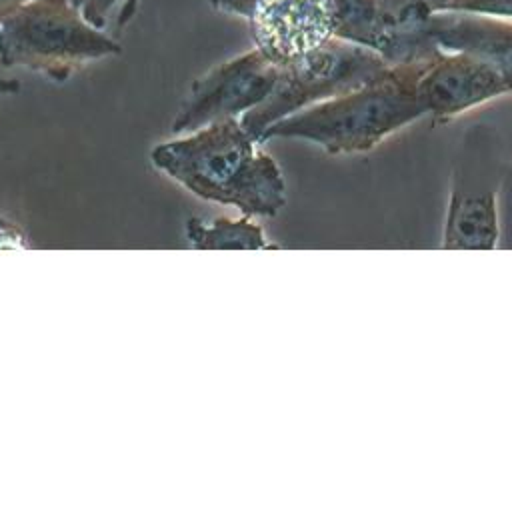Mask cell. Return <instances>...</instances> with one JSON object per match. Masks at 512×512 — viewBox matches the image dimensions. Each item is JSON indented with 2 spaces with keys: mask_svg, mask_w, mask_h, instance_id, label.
I'll return each instance as SVG.
<instances>
[{
  "mask_svg": "<svg viewBox=\"0 0 512 512\" xmlns=\"http://www.w3.org/2000/svg\"><path fill=\"white\" fill-rule=\"evenodd\" d=\"M218 12L246 20L254 48L284 64L330 38L378 52L388 64H412L434 56L418 28L392 20L378 0H208Z\"/></svg>",
  "mask_w": 512,
  "mask_h": 512,
  "instance_id": "6da1fadb",
  "label": "cell"
},
{
  "mask_svg": "<svg viewBox=\"0 0 512 512\" xmlns=\"http://www.w3.org/2000/svg\"><path fill=\"white\" fill-rule=\"evenodd\" d=\"M152 162L192 194L234 206L250 218L276 216L286 204L282 170L240 118L206 124L156 146Z\"/></svg>",
  "mask_w": 512,
  "mask_h": 512,
  "instance_id": "7a4b0ae2",
  "label": "cell"
},
{
  "mask_svg": "<svg viewBox=\"0 0 512 512\" xmlns=\"http://www.w3.org/2000/svg\"><path fill=\"white\" fill-rule=\"evenodd\" d=\"M424 62L388 66L360 88L290 114L272 124L260 144L270 138H302L330 154L368 152L424 116L418 100Z\"/></svg>",
  "mask_w": 512,
  "mask_h": 512,
  "instance_id": "3957f363",
  "label": "cell"
},
{
  "mask_svg": "<svg viewBox=\"0 0 512 512\" xmlns=\"http://www.w3.org/2000/svg\"><path fill=\"white\" fill-rule=\"evenodd\" d=\"M120 52L122 46L92 26L72 0H28L0 20V64L26 68L54 82Z\"/></svg>",
  "mask_w": 512,
  "mask_h": 512,
  "instance_id": "277c9868",
  "label": "cell"
},
{
  "mask_svg": "<svg viewBox=\"0 0 512 512\" xmlns=\"http://www.w3.org/2000/svg\"><path fill=\"white\" fill-rule=\"evenodd\" d=\"M378 52L342 38L328 42L278 66L272 92L240 116L244 130L260 144L262 134L278 120L322 100L360 88L388 70Z\"/></svg>",
  "mask_w": 512,
  "mask_h": 512,
  "instance_id": "5b68a950",
  "label": "cell"
},
{
  "mask_svg": "<svg viewBox=\"0 0 512 512\" xmlns=\"http://www.w3.org/2000/svg\"><path fill=\"white\" fill-rule=\"evenodd\" d=\"M276 78L278 64L258 48L214 66L192 82L172 122V132L188 134L206 124L242 116L272 92Z\"/></svg>",
  "mask_w": 512,
  "mask_h": 512,
  "instance_id": "8992f818",
  "label": "cell"
},
{
  "mask_svg": "<svg viewBox=\"0 0 512 512\" xmlns=\"http://www.w3.org/2000/svg\"><path fill=\"white\" fill-rule=\"evenodd\" d=\"M510 94L500 72L480 56L462 50H438L418 76V100L436 120L454 118L488 100Z\"/></svg>",
  "mask_w": 512,
  "mask_h": 512,
  "instance_id": "52a82bcc",
  "label": "cell"
},
{
  "mask_svg": "<svg viewBox=\"0 0 512 512\" xmlns=\"http://www.w3.org/2000/svg\"><path fill=\"white\" fill-rule=\"evenodd\" d=\"M496 196L498 176L488 162H466L454 176L442 248L494 250L500 240Z\"/></svg>",
  "mask_w": 512,
  "mask_h": 512,
  "instance_id": "ba28073f",
  "label": "cell"
},
{
  "mask_svg": "<svg viewBox=\"0 0 512 512\" xmlns=\"http://www.w3.org/2000/svg\"><path fill=\"white\" fill-rule=\"evenodd\" d=\"M424 32L442 50H462L490 62L512 92V20L434 12L426 18Z\"/></svg>",
  "mask_w": 512,
  "mask_h": 512,
  "instance_id": "9c48e42d",
  "label": "cell"
},
{
  "mask_svg": "<svg viewBox=\"0 0 512 512\" xmlns=\"http://www.w3.org/2000/svg\"><path fill=\"white\" fill-rule=\"evenodd\" d=\"M186 238L190 246L200 250H264L278 248L268 244L264 230L250 216L216 218L212 222H200L196 218L186 224Z\"/></svg>",
  "mask_w": 512,
  "mask_h": 512,
  "instance_id": "30bf717a",
  "label": "cell"
},
{
  "mask_svg": "<svg viewBox=\"0 0 512 512\" xmlns=\"http://www.w3.org/2000/svg\"><path fill=\"white\" fill-rule=\"evenodd\" d=\"M434 12H464L512 20V0H438Z\"/></svg>",
  "mask_w": 512,
  "mask_h": 512,
  "instance_id": "8fae6325",
  "label": "cell"
},
{
  "mask_svg": "<svg viewBox=\"0 0 512 512\" xmlns=\"http://www.w3.org/2000/svg\"><path fill=\"white\" fill-rule=\"evenodd\" d=\"M378 4L392 20L408 28H422L430 16L422 0H378Z\"/></svg>",
  "mask_w": 512,
  "mask_h": 512,
  "instance_id": "7c38bea8",
  "label": "cell"
},
{
  "mask_svg": "<svg viewBox=\"0 0 512 512\" xmlns=\"http://www.w3.org/2000/svg\"><path fill=\"white\" fill-rule=\"evenodd\" d=\"M82 16L96 28H102L106 24L108 12L116 6V4H124L126 0H72Z\"/></svg>",
  "mask_w": 512,
  "mask_h": 512,
  "instance_id": "4fadbf2b",
  "label": "cell"
},
{
  "mask_svg": "<svg viewBox=\"0 0 512 512\" xmlns=\"http://www.w3.org/2000/svg\"><path fill=\"white\" fill-rule=\"evenodd\" d=\"M138 4H140V0H126V2L122 4L120 12H118V18H116L118 28H124V26L134 18V14H136V10H138Z\"/></svg>",
  "mask_w": 512,
  "mask_h": 512,
  "instance_id": "5bb4252c",
  "label": "cell"
},
{
  "mask_svg": "<svg viewBox=\"0 0 512 512\" xmlns=\"http://www.w3.org/2000/svg\"><path fill=\"white\" fill-rule=\"evenodd\" d=\"M24 2H28V0H0V20H4L8 14H12Z\"/></svg>",
  "mask_w": 512,
  "mask_h": 512,
  "instance_id": "9a60e30c",
  "label": "cell"
},
{
  "mask_svg": "<svg viewBox=\"0 0 512 512\" xmlns=\"http://www.w3.org/2000/svg\"><path fill=\"white\" fill-rule=\"evenodd\" d=\"M20 90V82L14 78H0V96L16 94Z\"/></svg>",
  "mask_w": 512,
  "mask_h": 512,
  "instance_id": "2e32d148",
  "label": "cell"
},
{
  "mask_svg": "<svg viewBox=\"0 0 512 512\" xmlns=\"http://www.w3.org/2000/svg\"><path fill=\"white\" fill-rule=\"evenodd\" d=\"M424 2V6L430 10V14L434 12V8H436V4H438V0H422Z\"/></svg>",
  "mask_w": 512,
  "mask_h": 512,
  "instance_id": "e0dca14e",
  "label": "cell"
}]
</instances>
